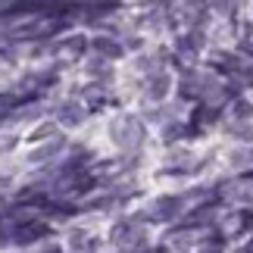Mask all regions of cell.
<instances>
[{
	"label": "cell",
	"mask_w": 253,
	"mask_h": 253,
	"mask_svg": "<svg viewBox=\"0 0 253 253\" xmlns=\"http://www.w3.org/2000/svg\"><path fill=\"white\" fill-rule=\"evenodd\" d=\"M113 141L119 144V147H125V150L138 147V144L144 141L141 119H134V116H122V119H116L113 122Z\"/></svg>",
	"instance_id": "obj_1"
},
{
	"label": "cell",
	"mask_w": 253,
	"mask_h": 253,
	"mask_svg": "<svg viewBox=\"0 0 253 253\" xmlns=\"http://www.w3.org/2000/svg\"><path fill=\"white\" fill-rule=\"evenodd\" d=\"M178 210H181L178 197H163V200H157V207H153V216L157 219H172V216H178Z\"/></svg>",
	"instance_id": "obj_2"
},
{
	"label": "cell",
	"mask_w": 253,
	"mask_h": 253,
	"mask_svg": "<svg viewBox=\"0 0 253 253\" xmlns=\"http://www.w3.org/2000/svg\"><path fill=\"white\" fill-rule=\"evenodd\" d=\"M41 235H47V228L38 225V222H35V225H19L16 228V241H19V244H32V241H38Z\"/></svg>",
	"instance_id": "obj_3"
},
{
	"label": "cell",
	"mask_w": 253,
	"mask_h": 253,
	"mask_svg": "<svg viewBox=\"0 0 253 253\" xmlns=\"http://www.w3.org/2000/svg\"><path fill=\"white\" fill-rule=\"evenodd\" d=\"M82 119H84V113H82L79 103H63V110H60V122L63 125H79Z\"/></svg>",
	"instance_id": "obj_4"
},
{
	"label": "cell",
	"mask_w": 253,
	"mask_h": 253,
	"mask_svg": "<svg viewBox=\"0 0 253 253\" xmlns=\"http://www.w3.org/2000/svg\"><path fill=\"white\" fill-rule=\"evenodd\" d=\"M166 91H169V75H157V79H150V97H153V100L166 97Z\"/></svg>",
	"instance_id": "obj_5"
},
{
	"label": "cell",
	"mask_w": 253,
	"mask_h": 253,
	"mask_svg": "<svg viewBox=\"0 0 253 253\" xmlns=\"http://www.w3.org/2000/svg\"><path fill=\"white\" fill-rule=\"evenodd\" d=\"M94 47H97V50H100V53L113 56V60H116V56L122 53V47H119V44H113V41H106V38H97V41H94Z\"/></svg>",
	"instance_id": "obj_6"
},
{
	"label": "cell",
	"mask_w": 253,
	"mask_h": 253,
	"mask_svg": "<svg viewBox=\"0 0 253 253\" xmlns=\"http://www.w3.org/2000/svg\"><path fill=\"white\" fill-rule=\"evenodd\" d=\"M231 113H235V119H250V103L247 100H235Z\"/></svg>",
	"instance_id": "obj_7"
},
{
	"label": "cell",
	"mask_w": 253,
	"mask_h": 253,
	"mask_svg": "<svg viewBox=\"0 0 253 253\" xmlns=\"http://www.w3.org/2000/svg\"><path fill=\"white\" fill-rule=\"evenodd\" d=\"M235 197H238V200L253 203V188H250V184H244V191H235Z\"/></svg>",
	"instance_id": "obj_8"
}]
</instances>
